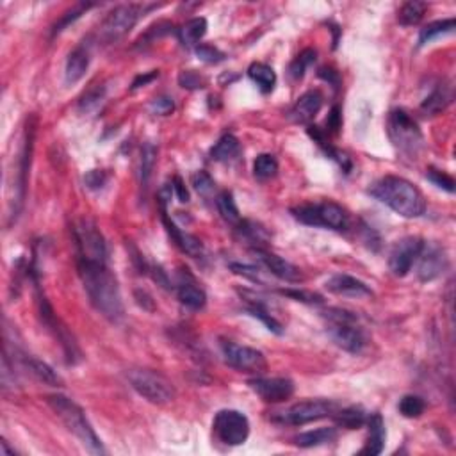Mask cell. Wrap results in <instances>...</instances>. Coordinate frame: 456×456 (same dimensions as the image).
<instances>
[{"label":"cell","instance_id":"1","mask_svg":"<svg viewBox=\"0 0 456 456\" xmlns=\"http://www.w3.org/2000/svg\"><path fill=\"white\" fill-rule=\"evenodd\" d=\"M78 276L96 312L102 314L110 323H120L125 317L123 299L116 276L110 273L107 264L78 259Z\"/></svg>","mask_w":456,"mask_h":456},{"label":"cell","instance_id":"45","mask_svg":"<svg viewBox=\"0 0 456 456\" xmlns=\"http://www.w3.org/2000/svg\"><path fill=\"white\" fill-rule=\"evenodd\" d=\"M102 96H103V91H100V89H91V91H88L84 96H82L81 109L91 110L93 107H96L100 102H102Z\"/></svg>","mask_w":456,"mask_h":456},{"label":"cell","instance_id":"17","mask_svg":"<svg viewBox=\"0 0 456 456\" xmlns=\"http://www.w3.org/2000/svg\"><path fill=\"white\" fill-rule=\"evenodd\" d=\"M324 287L333 294L346 296V298H369V296H373L369 285L363 284L358 278L349 276V274H333L331 278H328Z\"/></svg>","mask_w":456,"mask_h":456},{"label":"cell","instance_id":"33","mask_svg":"<svg viewBox=\"0 0 456 456\" xmlns=\"http://www.w3.org/2000/svg\"><path fill=\"white\" fill-rule=\"evenodd\" d=\"M216 205L219 214L228 223H241V214H239L237 203H235L234 195L230 191H223L216 200Z\"/></svg>","mask_w":456,"mask_h":456},{"label":"cell","instance_id":"14","mask_svg":"<svg viewBox=\"0 0 456 456\" xmlns=\"http://www.w3.org/2000/svg\"><path fill=\"white\" fill-rule=\"evenodd\" d=\"M328 335L338 348L348 353H360L366 346V335L356 326V321H330Z\"/></svg>","mask_w":456,"mask_h":456},{"label":"cell","instance_id":"10","mask_svg":"<svg viewBox=\"0 0 456 456\" xmlns=\"http://www.w3.org/2000/svg\"><path fill=\"white\" fill-rule=\"evenodd\" d=\"M34 134H36V121L34 118L27 120V127L24 130V142H21L20 157H18V170H16V184H14V196L11 200L13 203V214L11 216L16 217L21 209V203L25 198V185H27V175L28 167H31L32 159V148H34Z\"/></svg>","mask_w":456,"mask_h":456},{"label":"cell","instance_id":"18","mask_svg":"<svg viewBox=\"0 0 456 456\" xmlns=\"http://www.w3.org/2000/svg\"><path fill=\"white\" fill-rule=\"evenodd\" d=\"M419 278L423 281H431L437 276H440L444 273V269L447 267V259H445L444 252H442L438 246H426L424 242V248L419 255Z\"/></svg>","mask_w":456,"mask_h":456},{"label":"cell","instance_id":"32","mask_svg":"<svg viewBox=\"0 0 456 456\" xmlns=\"http://www.w3.org/2000/svg\"><path fill=\"white\" fill-rule=\"evenodd\" d=\"M428 6L419 0H412V2L403 4V7L399 9L398 20L401 25H417L423 20L424 13H426Z\"/></svg>","mask_w":456,"mask_h":456},{"label":"cell","instance_id":"23","mask_svg":"<svg viewBox=\"0 0 456 456\" xmlns=\"http://www.w3.org/2000/svg\"><path fill=\"white\" fill-rule=\"evenodd\" d=\"M20 358L21 362H24V366L28 369V373H31L36 380L41 381V383L50 385V387H61V385H63V380H61L59 374H57L52 367L46 366L45 362H41L39 358H36V356L32 355H21Z\"/></svg>","mask_w":456,"mask_h":456},{"label":"cell","instance_id":"22","mask_svg":"<svg viewBox=\"0 0 456 456\" xmlns=\"http://www.w3.org/2000/svg\"><path fill=\"white\" fill-rule=\"evenodd\" d=\"M89 68V50L86 45L75 46L66 61V82L75 84L86 75Z\"/></svg>","mask_w":456,"mask_h":456},{"label":"cell","instance_id":"13","mask_svg":"<svg viewBox=\"0 0 456 456\" xmlns=\"http://www.w3.org/2000/svg\"><path fill=\"white\" fill-rule=\"evenodd\" d=\"M424 248V241L420 237H405L398 241L388 255V267L395 276H406L412 271V266L419 259Z\"/></svg>","mask_w":456,"mask_h":456},{"label":"cell","instance_id":"41","mask_svg":"<svg viewBox=\"0 0 456 456\" xmlns=\"http://www.w3.org/2000/svg\"><path fill=\"white\" fill-rule=\"evenodd\" d=\"M426 177H428V180L433 182L437 187L444 189V191L451 192V195L455 192V180H452L451 175L444 173V171H440V170H435V167H430L426 173Z\"/></svg>","mask_w":456,"mask_h":456},{"label":"cell","instance_id":"8","mask_svg":"<svg viewBox=\"0 0 456 456\" xmlns=\"http://www.w3.org/2000/svg\"><path fill=\"white\" fill-rule=\"evenodd\" d=\"M217 440L227 445H241L249 437V420L239 410H219L212 423Z\"/></svg>","mask_w":456,"mask_h":456},{"label":"cell","instance_id":"9","mask_svg":"<svg viewBox=\"0 0 456 456\" xmlns=\"http://www.w3.org/2000/svg\"><path fill=\"white\" fill-rule=\"evenodd\" d=\"M75 244L78 249L81 260H98L105 262L107 246L103 241V235L96 228V224L89 219H81L77 227L73 228Z\"/></svg>","mask_w":456,"mask_h":456},{"label":"cell","instance_id":"16","mask_svg":"<svg viewBox=\"0 0 456 456\" xmlns=\"http://www.w3.org/2000/svg\"><path fill=\"white\" fill-rule=\"evenodd\" d=\"M253 253H255L256 259L267 267V271L273 273L276 278H280V280L289 281V284H299V281L303 280V273L299 271V267H296L294 264H291L289 260L278 256L276 253H271L262 248H255Z\"/></svg>","mask_w":456,"mask_h":456},{"label":"cell","instance_id":"27","mask_svg":"<svg viewBox=\"0 0 456 456\" xmlns=\"http://www.w3.org/2000/svg\"><path fill=\"white\" fill-rule=\"evenodd\" d=\"M337 440V430L335 428H319L314 431H305L294 438L296 445L299 447H317V445L330 444Z\"/></svg>","mask_w":456,"mask_h":456},{"label":"cell","instance_id":"7","mask_svg":"<svg viewBox=\"0 0 456 456\" xmlns=\"http://www.w3.org/2000/svg\"><path fill=\"white\" fill-rule=\"evenodd\" d=\"M337 410L338 405L330 399H309V401H299L289 406L284 412H278L273 419L281 424L303 426V424L314 423V420L324 419V417H333Z\"/></svg>","mask_w":456,"mask_h":456},{"label":"cell","instance_id":"35","mask_svg":"<svg viewBox=\"0 0 456 456\" xmlns=\"http://www.w3.org/2000/svg\"><path fill=\"white\" fill-rule=\"evenodd\" d=\"M248 312L252 314L253 317H259V319L262 321L264 324H266L267 330H269V331H273V333H276V335L284 333V326H281L280 321H278L276 317H274L273 314H271L269 310H267L266 306H264L260 301H252V303H249Z\"/></svg>","mask_w":456,"mask_h":456},{"label":"cell","instance_id":"46","mask_svg":"<svg viewBox=\"0 0 456 456\" xmlns=\"http://www.w3.org/2000/svg\"><path fill=\"white\" fill-rule=\"evenodd\" d=\"M175 109L173 100L167 98V96H160V98H155L152 102V110L155 114H160V116H166V114H171Z\"/></svg>","mask_w":456,"mask_h":456},{"label":"cell","instance_id":"5","mask_svg":"<svg viewBox=\"0 0 456 456\" xmlns=\"http://www.w3.org/2000/svg\"><path fill=\"white\" fill-rule=\"evenodd\" d=\"M130 387L153 405H166L175 399V387L166 376L152 369H130L127 373Z\"/></svg>","mask_w":456,"mask_h":456},{"label":"cell","instance_id":"40","mask_svg":"<svg viewBox=\"0 0 456 456\" xmlns=\"http://www.w3.org/2000/svg\"><path fill=\"white\" fill-rule=\"evenodd\" d=\"M191 184H192V187H195L202 196L212 195L214 187H216L212 177H210L207 171H196V173L192 175V178H191Z\"/></svg>","mask_w":456,"mask_h":456},{"label":"cell","instance_id":"30","mask_svg":"<svg viewBox=\"0 0 456 456\" xmlns=\"http://www.w3.org/2000/svg\"><path fill=\"white\" fill-rule=\"evenodd\" d=\"M452 31H455V20H452V18H447V20H440V21H433V24H428L419 34V46L428 45V43H431L433 39L442 38V36L451 34Z\"/></svg>","mask_w":456,"mask_h":456},{"label":"cell","instance_id":"34","mask_svg":"<svg viewBox=\"0 0 456 456\" xmlns=\"http://www.w3.org/2000/svg\"><path fill=\"white\" fill-rule=\"evenodd\" d=\"M278 173V160L271 153H260L253 162V175L259 180H269Z\"/></svg>","mask_w":456,"mask_h":456},{"label":"cell","instance_id":"49","mask_svg":"<svg viewBox=\"0 0 456 456\" xmlns=\"http://www.w3.org/2000/svg\"><path fill=\"white\" fill-rule=\"evenodd\" d=\"M326 125L331 132H338V128H341V114H338V107H333V109H331Z\"/></svg>","mask_w":456,"mask_h":456},{"label":"cell","instance_id":"24","mask_svg":"<svg viewBox=\"0 0 456 456\" xmlns=\"http://www.w3.org/2000/svg\"><path fill=\"white\" fill-rule=\"evenodd\" d=\"M452 102V86L442 84L431 93L430 96H426L423 103H420V110L428 116H435V114L442 113L449 103Z\"/></svg>","mask_w":456,"mask_h":456},{"label":"cell","instance_id":"43","mask_svg":"<svg viewBox=\"0 0 456 456\" xmlns=\"http://www.w3.org/2000/svg\"><path fill=\"white\" fill-rule=\"evenodd\" d=\"M284 296H289V298L296 299V301H303V303H323V298L316 292H309V291H299V289H284L280 291Z\"/></svg>","mask_w":456,"mask_h":456},{"label":"cell","instance_id":"12","mask_svg":"<svg viewBox=\"0 0 456 456\" xmlns=\"http://www.w3.org/2000/svg\"><path fill=\"white\" fill-rule=\"evenodd\" d=\"M141 6H134V4H125V6H118L103 18L102 25H100V36L105 41H116V39L123 38L135 24H138L139 16H141Z\"/></svg>","mask_w":456,"mask_h":456},{"label":"cell","instance_id":"50","mask_svg":"<svg viewBox=\"0 0 456 456\" xmlns=\"http://www.w3.org/2000/svg\"><path fill=\"white\" fill-rule=\"evenodd\" d=\"M157 77H159V71H152V73H148V75H139V77H135L134 84H132V89L141 88V86L148 84L150 81H153V78H157Z\"/></svg>","mask_w":456,"mask_h":456},{"label":"cell","instance_id":"48","mask_svg":"<svg viewBox=\"0 0 456 456\" xmlns=\"http://www.w3.org/2000/svg\"><path fill=\"white\" fill-rule=\"evenodd\" d=\"M171 185H173V191L177 192L178 202L187 203V202H189V192H187V189H185L184 182H182L180 178H178V177H175V178H173V182H171Z\"/></svg>","mask_w":456,"mask_h":456},{"label":"cell","instance_id":"2","mask_svg":"<svg viewBox=\"0 0 456 456\" xmlns=\"http://www.w3.org/2000/svg\"><path fill=\"white\" fill-rule=\"evenodd\" d=\"M370 196L378 202L385 203L388 209L394 210L395 214L403 217H419L426 212V200L419 191V187L401 177H388L380 178L374 182L369 189Z\"/></svg>","mask_w":456,"mask_h":456},{"label":"cell","instance_id":"51","mask_svg":"<svg viewBox=\"0 0 456 456\" xmlns=\"http://www.w3.org/2000/svg\"><path fill=\"white\" fill-rule=\"evenodd\" d=\"M0 447H2V456H14V449H9L6 440L0 442Z\"/></svg>","mask_w":456,"mask_h":456},{"label":"cell","instance_id":"39","mask_svg":"<svg viewBox=\"0 0 456 456\" xmlns=\"http://www.w3.org/2000/svg\"><path fill=\"white\" fill-rule=\"evenodd\" d=\"M95 6V4H88V2H82V4H77V6H73L71 7L70 11H66V13L63 14V18H61L59 21H57L56 25H53V34H59L61 31H63L64 27H68V25L70 24H73L75 20H77V18H81L82 14L86 13V11L88 9H91V7Z\"/></svg>","mask_w":456,"mask_h":456},{"label":"cell","instance_id":"4","mask_svg":"<svg viewBox=\"0 0 456 456\" xmlns=\"http://www.w3.org/2000/svg\"><path fill=\"white\" fill-rule=\"evenodd\" d=\"M291 212L299 223L309 224V227H324L331 228V230H346L349 223L346 210L335 202L305 203V205L294 207Z\"/></svg>","mask_w":456,"mask_h":456},{"label":"cell","instance_id":"36","mask_svg":"<svg viewBox=\"0 0 456 456\" xmlns=\"http://www.w3.org/2000/svg\"><path fill=\"white\" fill-rule=\"evenodd\" d=\"M157 150L152 142H146L141 150V171H139V180H141V187L146 189L150 177H152V170L155 166Z\"/></svg>","mask_w":456,"mask_h":456},{"label":"cell","instance_id":"44","mask_svg":"<svg viewBox=\"0 0 456 456\" xmlns=\"http://www.w3.org/2000/svg\"><path fill=\"white\" fill-rule=\"evenodd\" d=\"M178 81H180L182 88H187V89H198V88H203V84H205V81H203L198 73H195V71H184Z\"/></svg>","mask_w":456,"mask_h":456},{"label":"cell","instance_id":"3","mask_svg":"<svg viewBox=\"0 0 456 456\" xmlns=\"http://www.w3.org/2000/svg\"><path fill=\"white\" fill-rule=\"evenodd\" d=\"M46 403H48L50 408L56 412V415L63 420L64 426L81 440V444L84 445L91 455H105L102 440H100L98 435L95 433L89 420L86 419L84 410H82L73 399L66 398V395L63 394H52L46 398Z\"/></svg>","mask_w":456,"mask_h":456},{"label":"cell","instance_id":"6","mask_svg":"<svg viewBox=\"0 0 456 456\" xmlns=\"http://www.w3.org/2000/svg\"><path fill=\"white\" fill-rule=\"evenodd\" d=\"M387 130L388 138L394 142L395 148L399 152L406 153V155H417L424 146V139L423 134H420L419 125L405 110H392L390 116H388Z\"/></svg>","mask_w":456,"mask_h":456},{"label":"cell","instance_id":"47","mask_svg":"<svg viewBox=\"0 0 456 456\" xmlns=\"http://www.w3.org/2000/svg\"><path fill=\"white\" fill-rule=\"evenodd\" d=\"M84 182L89 189H100L107 182V173L100 170H91L84 177Z\"/></svg>","mask_w":456,"mask_h":456},{"label":"cell","instance_id":"20","mask_svg":"<svg viewBox=\"0 0 456 456\" xmlns=\"http://www.w3.org/2000/svg\"><path fill=\"white\" fill-rule=\"evenodd\" d=\"M162 221H164V227H166L167 234H170V237L173 239V242L182 249V252L187 253L189 256H202L203 255L202 241H200L198 237H195V235L187 234V232H182L180 228H178L177 224L173 223V221L167 219L164 205H162Z\"/></svg>","mask_w":456,"mask_h":456},{"label":"cell","instance_id":"26","mask_svg":"<svg viewBox=\"0 0 456 456\" xmlns=\"http://www.w3.org/2000/svg\"><path fill=\"white\" fill-rule=\"evenodd\" d=\"M178 299L191 310H202L207 303V294L195 281H182L178 285Z\"/></svg>","mask_w":456,"mask_h":456},{"label":"cell","instance_id":"29","mask_svg":"<svg viewBox=\"0 0 456 456\" xmlns=\"http://www.w3.org/2000/svg\"><path fill=\"white\" fill-rule=\"evenodd\" d=\"M207 32V20L202 16L191 18L189 21H185L184 25L178 31V36H180V41L184 43L185 46H195L200 39L205 36Z\"/></svg>","mask_w":456,"mask_h":456},{"label":"cell","instance_id":"15","mask_svg":"<svg viewBox=\"0 0 456 456\" xmlns=\"http://www.w3.org/2000/svg\"><path fill=\"white\" fill-rule=\"evenodd\" d=\"M248 385L266 403L287 401L294 394V383L289 378H255Z\"/></svg>","mask_w":456,"mask_h":456},{"label":"cell","instance_id":"28","mask_svg":"<svg viewBox=\"0 0 456 456\" xmlns=\"http://www.w3.org/2000/svg\"><path fill=\"white\" fill-rule=\"evenodd\" d=\"M248 77L259 86V89L262 93H271L274 84H276V73H274V70L269 64L253 63L248 68Z\"/></svg>","mask_w":456,"mask_h":456},{"label":"cell","instance_id":"37","mask_svg":"<svg viewBox=\"0 0 456 456\" xmlns=\"http://www.w3.org/2000/svg\"><path fill=\"white\" fill-rule=\"evenodd\" d=\"M399 412H401L403 417H408V419H415V417H420L424 413V408H426V403H424L423 398L419 395H405V398L399 401Z\"/></svg>","mask_w":456,"mask_h":456},{"label":"cell","instance_id":"42","mask_svg":"<svg viewBox=\"0 0 456 456\" xmlns=\"http://www.w3.org/2000/svg\"><path fill=\"white\" fill-rule=\"evenodd\" d=\"M196 56H198V59L205 61V63H219V61L224 59V53L219 52V50L216 48V46L212 45H198L195 48Z\"/></svg>","mask_w":456,"mask_h":456},{"label":"cell","instance_id":"19","mask_svg":"<svg viewBox=\"0 0 456 456\" xmlns=\"http://www.w3.org/2000/svg\"><path fill=\"white\" fill-rule=\"evenodd\" d=\"M321 107H323V95L319 91H306L305 95L299 96L298 102L294 103V107L289 113V116L296 123H309L316 118Z\"/></svg>","mask_w":456,"mask_h":456},{"label":"cell","instance_id":"25","mask_svg":"<svg viewBox=\"0 0 456 456\" xmlns=\"http://www.w3.org/2000/svg\"><path fill=\"white\" fill-rule=\"evenodd\" d=\"M239 153H241V145H239L237 138L232 134L223 135L210 150V157L217 162H232L237 159Z\"/></svg>","mask_w":456,"mask_h":456},{"label":"cell","instance_id":"31","mask_svg":"<svg viewBox=\"0 0 456 456\" xmlns=\"http://www.w3.org/2000/svg\"><path fill=\"white\" fill-rule=\"evenodd\" d=\"M335 423L341 428H348V430H356V428L366 424V412L360 406H349V408L337 410L333 415Z\"/></svg>","mask_w":456,"mask_h":456},{"label":"cell","instance_id":"38","mask_svg":"<svg viewBox=\"0 0 456 456\" xmlns=\"http://www.w3.org/2000/svg\"><path fill=\"white\" fill-rule=\"evenodd\" d=\"M314 61H316V50H312V48L303 50V52L299 53V56L291 63V68H289V73H291V77L294 78V81H299V78L305 75L306 68H309L310 64L314 63Z\"/></svg>","mask_w":456,"mask_h":456},{"label":"cell","instance_id":"21","mask_svg":"<svg viewBox=\"0 0 456 456\" xmlns=\"http://www.w3.org/2000/svg\"><path fill=\"white\" fill-rule=\"evenodd\" d=\"M367 426H369V437H367L366 447L362 449V455H380L385 447V440H387L383 417L380 413H373L367 419Z\"/></svg>","mask_w":456,"mask_h":456},{"label":"cell","instance_id":"11","mask_svg":"<svg viewBox=\"0 0 456 456\" xmlns=\"http://www.w3.org/2000/svg\"><path fill=\"white\" fill-rule=\"evenodd\" d=\"M221 353H223L224 356V362L237 370H244V373H264V370L267 369V362L264 353L255 348H249V346L223 341L221 342Z\"/></svg>","mask_w":456,"mask_h":456}]
</instances>
